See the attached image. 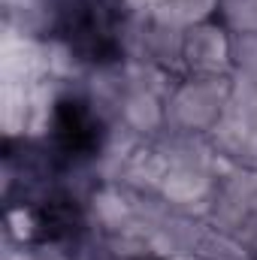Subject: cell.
Segmentation results:
<instances>
[{"label": "cell", "instance_id": "1", "mask_svg": "<svg viewBox=\"0 0 257 260\" xmlns=\"http://www.w3.org/2000/svg\"><path fill=\"white\" fill-rule=\"evenodd\" d=\"M121 0H52V34L88 64L121 58Z\"/></svg>", "mask_w": 257, "mask_h": 260}, {"label": "cell", "instance_id": "2", "mask_svg": "<svg viewBox=\"0 0 257 260\" xmlns=\"http://www.w3.org/2000/svg\"><path fill=\"white\" fill-rule=\"evenodd\" d=\"M100 136H103V127H100L97 115L88 109V103L79 97H64V100H58L55 118H52V154H49V160L55 167L91 160L100 148Z\"/></svg>", "mask_w": 257, "mask_h": 260}, {"label": "cell", "instance_id": "3", "mask_svg": "<svg viewBox=\"0 0 257 260\" xmlns=\"http://www.w3.org/2000/svg\"><path fill=\"white\" fill-rule=\"evenodd\" d=\"M82 218L76 209V200L67 194H49L43 197L34 209H30V236L37 242H61L70 239L79 230Z\"/></svg>", "mask_w": 257, "mask_h": 260}]
</instances>
